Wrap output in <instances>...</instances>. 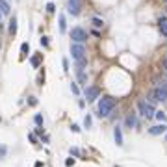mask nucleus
<instances>
[{"instance_id":"26","label":"nucleus","mask_w":167,"mask_h":167,"mask_svg":"<svg viewBox=\"0 0 167 167\" xmlns=\"http://www.w3.org/2000/svg\"><path fill=\"white\" fill-rule=\"evenodd\" d=\"M65 165H67V167H73V165H74V160H73V158L65 160Z\"/></svg>"},{"instance_id":"21","label":"nucleus","mask_w":167,"mask_h":167,"mask_svg":"<svg viewBox=\"0 0 167 167\" xmlns=\"http://www.w3.org/2000/svg\"><path fill=\"white\" fill-rule=\"evenodd\" d=\"M91 123H93V119H91V115H86V117H84V126H86V128H91Z\"/></svg>"},{"instance_id":"2","label":"nucleus","mask_w":167,"mask_h":167,"mask_svg":"<svg viewBox=\"0 0 167 167\" xmlns=\"http://www.w3.org/2000/svg\"><path fill=\"white\" fill-rule=\"evenodd\" d=\"M137 111H139V115H141V117H147V119L154 117V113H156L154 106H152V104H149L147 100H139V102H137Z\"/></svg>"},{"instance_id":"7","label":"nucleus","mask_w":167,"mask_h":167,"mask_svg":"<svg viewBox=\"0 0 167 167\" xmlns=\"http://www.w3.org/2000/svg\"><path fill=\"white\" fill-rule=\"evenodd\" d=\"M165 132H167L165 123H162V124H156V126L149 128V134H150V136H160V134H165Z\"/></svg>"},{"instance_id":"9","label":"nucleus","mask_w":167,"mask_h":167,"mask_svg":"<svg viewBox=\"0 0 167 167\" xmlns=\"http://www.w3.org/2000/svg\"><path fill=\"white\" fill-rule=\"evenodd\" d=\"M124 124H126V128H134L137 124V119H136V113H128L126 119H124Z\"/></svg>"},{"instance_id":"25","label":"nucleus","mask_w":167,"mask_h":167,"mask_svg":"<svg viewBox=\"0 0 167 167\" xmlns=\"http://www.w3.org/2000/svg\"><path fill=\"white\" fill-rule=\"evenodd\" d=\"M61 63H63V71L67 73V71H69V60H67V58H63V61H61Z\"/></svg>"},{"instance_id":"34","label":"nucleus","mask_w":167,"mask_h":167,"mask_svg":"<svg viewBox=\"0 0 167 167\" xmlns=\"http://www.w3.org/2000/svg\"><path fill=\"white\" fill-rule=\"evenodd\" d=\"M2 17H4V13H2V11H0V19H2Z\"/></svg>"},{"instance_id":"5","label":"nucleus","mask_w":167,"mask_h":167,"mask_svg":"<svg viewBox=\"0 0 167 167\" xmlns=\"http://www.w3.org/2000/svg\"><path fill=\"white\" fill-rule=\"evenodd\" d=\"M99 97H100V89L97 87V86L86 87V100H87V102H95Z\"/></svg>"},{"instance_id":"20","label":"nucleus","mask_w":167,"mask_h":167,"mask_svg":"<svg viewBox=\"0 0 167 167\" xmlns=\"http://www.w3.org/2000/svg\"><path fill=\"white\" fill-rule=\"evenodd\" d=\"M154 117H156V119H158L160 123H165V121H167V115L163 113V111H156V113H154Z\"/></svg>"},{"instance_id":"16","label":"nucleus","mask_w":167,"mask_h":167,"mask_svg":"<svg viewBox=\"0 0 167 167\" xmlns=\"http://www.w3.org/2000/svg\"><path fill=\"white\" fill-rule=\"evenodd\" d=\"M0 11H2L4 13V15H9V4L8 2H6V0H0Z\"/></svg>"},{"instance_id":"1","label":"nucleus","mask_w":167,"mask_h":167,"mask_svg":"<svg viewBox=\"0 0 167 167\" xmlns=\"http://www.w3.org/2000/svg\"><path fill=\"white\" fill-rule=\"evenodd\" d=\"M115 104H117V100L113 97H102L99 100V117H110L113 113Z\"/></svg>"},{"instance_id":"4","label":"nucleus","mask_w":167,"mask_h":167,"mask_svg":"<svg viewBox=\"0 0 167 167\" xmlns=\"http://www.w3.org/2000/svg\"><path fill=\"white\" fill-rule=\"evenodd\" d=\"M71 39H73V43H84V41L87 39V32L84 30V28L76 26V28L71 30Z\"/></svg>"},{"instance_id":"15","label":"nucleus","mask_w":167,"mask_h":167,"mask_svg":"<svg viewBox=\"0 0 167 167\" xmlns=\"http://www.w3.org/2000/svg\"><path fill=\"white\" fill-rule=\"evenodd\" d=\"M76 74H78V84H82V86H87V74L84 71H76Z\"/></svg>"},{"instance_id":"18","label":"nucleus","mask_w":167,"mask_h":167,"mask_svg":"<svg viewBox=\"0 0 167 167\" xmlns=\"http://www.w3.org/2000/svg\"><path fill=\"white\" fill-rule=\"evenodd\" d=\"M91 24H93L95 28H102L104 20H102V19H99V17H93V19H91Z\"/></svg>"},{"instance_id":"22","label":"nucleus","mask_w":167,"mask_h":167,"mask_svg":"<svg viewBox=\"0 0 167 167\" xmlns=\"http://www.w3.org/2000/svg\"><path fill=\"white\" fill-rule=\"evenodd\" d=\"M33 121H36V124H37V126H41V124H43V115H36V117H33Z\"/></svg>"},{"instance_id":"3","label":"nucleus","mask_w":167,"mask_h":167,"mask_svg":"<svg viewBox=\"0 0 167 167\" xmlns=\"http://www.w3.org/2000/svg\"><path fill=\"white\" fill-rule=\"evenodd\" d=\"M71 54H73L74 61L86 60V46H84V43H71Z\"/></svg>"},{"instance_id":"6","label":"nucleus","mask_w":167,"mask_h":167,"mask_svg":"<svg viewBox=\"0 0 167 167\" xmlns=\"http://www.w3.org/2000/svg\"><path fill=\"white\" fill-rule=\"evenodd\" d=\"M80 8H82V2L80 0H69V4H67V11L71 13V15H78L80 13Z\"/></svg>"},{"instance_id":"12","label":"nucleus","mask_w":167,"mask_h":167,"mask_svg":"<svg viewBox=\"0 0 167 167\" xmlns=\"http://www.w3.org/2000/svg\"><path fill=\"white\" fill-rule=\"evenodd\" d=\"M160 100V97H158V91H156V89H152V91H150V95L147 97V102L149 104H152V106H156V102Z\"/></svg>"},{"instance_id":"13","label":"nucleus","mask_w":167,"mask_h":167,"mask_svg":"<svg viewBox=\"0 0 167 167\" xmlns=\"http://www.w3.org/2000/svg\"><path fill=\"white\" fill-rule=\"evenodd\" d=\"M8 30H9L11 36H15V33H17V17H11L9 19V28H8Z\"/></svg>"},{"instance_id":"29","label":"nucleus","mask_w":167,"mask_h":167,"mask_svg":"<svg viewBox=\"0 0 167 167\" xmlns=\"http://www.w3.org/2000/svg\"><path fill=\"white\" fill-rule=\"evenodd\" d=\"M71 130H73V132H80V126H78V124H73Z\"/></svg>"},{"instance_id":"10","label":"nucleus","mask_w":167,"mask_h":167,"mask_svg":"<svg viewBox=\"0 0 167 167\" xmlns=\"http://www.w3.org/2000/svg\"><path fill=\"white\" fill-rule=\"evenodd\" d=\"M113 137H115V143L123 147V132H121V126H115L113 128Z\"/></svg>"},{"instance_id":"36","label":"nucleus","mask_w":167,"mask_h":167,"mask_svg":"<svg viewBox=\"0 0 167 167\" xmlns=\"http://www.w3.org/2000/svg\"><path fill=\"white\" fill-rule=\"evenodd\" d=\"M163 2H167V0H163Z\"/></svg>"},{"instance_id":"30","label":"nucleus","mask_w":167,"mask_h":167,"mask_svg":"<svg viewBox=\"0 0 167 167\" xmlns=\"http://www.w3.org/2000/svg\"><path fill=\"white\" fill-rule=\"evenodd\" d=\"M28 139H30L32 143H36V141H37V139H36V136H33V134H30V136H28Z\"/></svg>"},{"instance_id":"11","label":"nucleus","mask_w":167,"mask_h":167,"mask_svg":"<svg viewBox=\"0 0 167 167\" xmlns=\"http://www.w3.org/2000/svg\"><path fill=\"white\" fill-rule=\"evenodd\" d=\"M156 91H158V97H160V100H163V102H167V86H160V87H156Z\"/></svg>"},{"instance_id":"23","label":"nucleus","mask_w":167,"mask_h":167,"mask_svg":"<svg viewBox=\"0 0 167 167\" xmlns=\"http://www.w3.org/2000/svg\"><path fill=\"white\" fill-rule=\"evenodd\" d=\"M46 11H48V13H54V11H56L54 2H48V4H46Z\"/></svg>"},{"instance_id":"24","label":"nucleus","mask_w":167,"mask_h":167,"mask_svg":"<svg viewBox=\"0 0 167 167\" xmlns=\"http://www.w3.org/2000/svg\"><path fill=\"white\" fill-rule=\"evenodd\" d=\"M71 91H73L74 95H78V93H80V89H78V86H76V82L71 84Z\"/></svg>"},{"instance_id":"32","label":"nucleus","mask_w":167,"mask_h":167,"mask_svg":"<svg viewBox=\"0 0 167 167\" xmlns=\"http://www.w3.org/2000/svg\"><path fill=\"white\" fill-rule=\"evenodd\" d=\"M4 152H6V149H0V154H4Z\"/></svg>"},{"instance_id":"35","label":"nucleus","mask_w":167,"mask_h":167,"mask_svg":"<svg viewBox=\"0 0 167 167\" xmlns=\"http://www.w3.org/2000/svg\"><path fill=\"white\" fill-rule=\"evenodd\" d=\"M165 139H167V134H165Z\"/></svg>"},{"instance_id":"31","label":"nucleus","mask_w":167,"mask_h":167,"mask_svg":"<svg viewBox=\"0 0 167 167\" xmlns=\"http://www.w3.org/2000/svg\"><path fill=\"white\" fill-rule=\"evenodd\" d=\"M163 67H165V71H167V58L163 60Z\"/></svg>"},{"instance_id":"17","label":"nucleus","mask_w":167,"mask_h":167,"mask_svg":"<svg viewBox=\"0 0 167 167\" xmlns=\"http://www.w3.org/2000/svg\"><path fill=\"white\" fill-rule=\"evenodd\" d=\"M30 63H32V67H33V69H37V67H39V63H41V54L32 56V58H30Z\"/></svg>"},{"instance_id":"28","label":"nucleus","mask_w":167,"mask_h":167,"mask_svg":"<svg viewBox=\"0 0 167 167\" xmlns=\"http://www.w3.org/2000/svg\"><path fill=\"white\" fill-rule=\"evenodd\" d=\"M28 102H30L32 106H36V104H37V100H36V97H30V100H28Z\"/></svg>"},{"instance_id":"33","label":"nucleus","mask_w":167,"mask_h":167,"mask_svg":"<svg viewBox=\"0 0 167 167\" xmlns=\"http://www.w3.org/2000/svg\"><path fill=\"white\" fill-rule=\"evenodd\" d=\"M163 80H165V82H167V73H165V74H163Z\"/></svg>"},{"instance_id":"27","label":"nucleus","mask_w":167,"mask_h":167,"mask_svg":"<svg viewBox=\"0 0 167 167\" xmlns=\"http://www.w3.org/2000/svg\"><path fill=\"white\" fill-rule=\"evenodd\" d=\"M41 45H43V46H48V37H41Z\"/></svg>"},{"instance_id":"14","label":"nucleus","mask_w":167,"mask_h":167,"mask_svg":"<svg viewBox=\"0 0 167 167\" xmlns=\"http://www.w3.org/2000/svg\"><path fill=\"white\" fill-rule=\"evenodd\" d=\"M28 54H30V45H28V43H23V45H20V60H24Z\"/></svg>"},{"instance_id":"8","label":"nucleus","mask_w":167,"mask_h":167,"mask_svg":"<svg viewBox=\"0 0 167 167\" xmlns=\"http://www.w3.org/2000/svg\"><path fill=\"white\" fill-rule=\"evenodd\" d=\"M158 28H160V33H162L163 37H167V17H160L158 19Z\"/></svg>"},{"instance_id":"19","label":"nucleus","mask_w":167,"mask_h":167,"mask_svg":"<svg viewBox=\"0 0 167 167\" xmlns=\"http://www.w3.org/2000/svg\"><path fill=\"white\" fill-rule=\"evenodd\" d=\"M65 30H67V23H65V17H63V15H60V32L63 33Z\"/></svg>"}]
</instances>
